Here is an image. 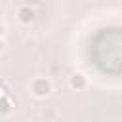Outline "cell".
<instances>
[{"instance_id":"obj_3","label":"cell","mask_w":122,"mask_h":122,"mask_svg":"<svg viewBox=\"0 0 122 122\" xmlns=\"http://www.w3.org/2000/svg\"><path fill=\"white\" fill-rule=\"evenodd\" d=\"M67 84H69V88H71V90H76V92H80V90H84V88L88 86V80H86V76H84V74H80V72H74V74H71V76H69Z\"/></svg>"},{"instance_id":"obj_2","label":"cell","mask_w":122,"mask_h":122,"mask_svg":"<svg viewBox=\"0 0 122 122\" xmlns=\"http://www.w3.org/2000/svg\"><path fill=\"white\" fill-rule=\"evenodd\" d=\"M34 17H36V11H34V8H30V6H21V8L17 10V21L23 23V25H30V23L34 21Z\"/></svg>"},{"instance_id":"obj_5","label":"cell","mask_w":122,"mask_h":122,"mask_svg":"<svg viewBox=\"0 0 122 122\" xmlns=\"http://www.w3.org/2000/svg\"><path fill=\"white\" fill-rule=\"evenodd\" d=\"M21 2H23V6H30V8H34V6L42 4L44 0H21Z\"/></svg>"},{"instance_id":"obj_4","label":"cell","mask_w":122,"mask_h":122,"mask_svg":"<svg viewBox=\"0 0 122 122\" xmlns=\"http://www.w3.org/2000/svg\"><path fill=\"white\" fill-rule=\"evenodd\" d=\"M2 103H4V109H2V114H4V116H8V114H10V111H11V107H10V105H11V101H10V97H8V93H4V95H2Z\"/></svg>"},{"instance_id":"obj_1","label":"cell","mask_w":122,"mask_h":122,"mask_svg":"<svg viewBox=\"0 0 122 122\" xmlns=\"http://www.w3.org/2000/svg\"><path fill=\"white\" fill-rule=\"evenodd\" d=\"M51 92H53V84H51L50 78H46V76H36V78H32V82H30V93H32L34 97L44 99V97L51 95Z\"/></svg>"}]
</instances>
